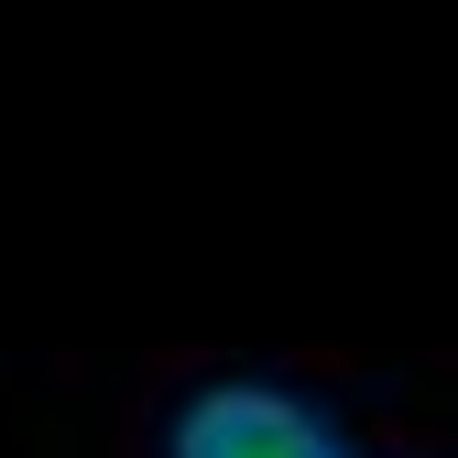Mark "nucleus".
Instances as JSON below:
<instances>
[{"label":"nucleus","instance_id":"1","mask_svg":"<svg viewBox=\"0 0 458 458\" xmlns=\"http://www.w3.org/2000/svg\"><path fill=\"white\" fill-rule=\"evenodd\" d=\"M164 458H350L327 404H306L295 382L262 371H218L164 415Z\"/></svg>","mask_w":458,"mask_h":458}]
</instances>
